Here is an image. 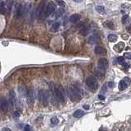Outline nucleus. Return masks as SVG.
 I'll list each match as a JSON object with an SVG mask.
<instances>
[{"label":"nucleus","mask_w":131,"mask_h":131,"mask_svg":"<svg viewBox=\"0 0 131 131\" xmlns=\"http://www.w3.org/2000/svg\"><path fill=\"white\" fill-rule=\"evenodd\" d=\"M68 95L71 98V100L78 101L81 98L83 95V90L80 88L74 85L73 88H70L68 89Z\"/></svg>","instance_id":"obj_1"},{"label":"nucleus","mask_w":131,"mask_h":131,"mask_svg":"<svg viewBox=\"0 0 131 131\" xmlns=\"http://www.w3.org/2000/svg\"><path fill=\"white\" fill-rule=\"evenodd\" d=\"M85 85L86 86L91 89L92 91H96L98 88V85H97V80L95 77L93 76H88L85 80Z\"/></svg>","instance_id":"obj_2"},{"label":"nucleus","mask_w":131,"mask_h":131,"mask_svg":"<svg viewBox=\"0 0 131 131\" xmlns=\"http://www.w3.org/2000/svg\"><path fill=\"white\" fill-rule=\"evenodd\" d=\"M39 98L44 107L48 105V93L46 90H40L39 92Z\"/></svg>","instance_id":"obj_3"},{"label":"nucleus","mask_w":131,"mask_h":131,"mask_svg":"<svg viewBox=\"0 0 131 131\" xmlns=\"http://www.w3.org/2000/svg\"><path fill=\"white\" fill-rule=\"evenodd\" d=\"M53 94L55 97L58 100V102L64 103L65 102V97H64V94L62 93V91L58 88H53Z\"/></svg>","instance_id":"obj_4"},{"label":"nucleus","mask_w":131,"mask_h":131,"mask_svg":"<svg viewBox=\"0 0 131 131\" xmlns=\"http://www.w3.org/2000/svg\"><path fill=\"white\" fill-rule=\"evenodd\" d=\"M56 10V4L53 2L50 1L48 4H47L46 8H45V12H44V16H49L51 14L54 12V11Z\"/></svg>","instance_id":"obj_5"},{"label":"nucleus","mask_w":131,"mask_h":131,"mask_svg":"<svg viewBox=\"0 0 131 131\" xmlns=\"http://www.w3.org/2000/svg\"><path fill=\"white\" fill-rule=\"evenodd\" d=\"M47 1H48V0H42L40 5L38 6L37 9H36V13H35L37 16H42V14L45 12V8L47 6Z\"/></svg>","instance_id":"obj_6"},{"label":"nucleus","mask_w":131,"mask_h":131,"mask_svg":"<svg viewBox=\"0 0 131 131\" xmlns=\"http://www.w3.org/2000/svg\"><path fill=\"white\" fill-rule=\"evenodd\" d=\"M9 109V103L5 97H0V111L3 113H7Z\"/></svg>","instance_id":"obj_7"},{"label":"nucleus","mask_w":131,"mask_h":131,"mask_svg":"<svg viewBox=\"0 0 131 131\" xmlns=\"http://www.w3.org/2000/svg\"><path fill=\"white\" fill-rule=\"evenodd\" d=\"M26 97H27V102L30 107H32L33 105L35 103V92L33 89H29L27 90V94H26Z\"/></svg>","instance_id":"obj_8"},{"label":"nucleus","mask_w":131,"mask_h":131,"mask_svg":"<svg viewBox=\"0 0 131 131\" xmlns=\"http://www.w3.org/2000/svg\"><path fill=\"white\" fill-rule=\"evenodd\" d=\"M108 61L106 59V58H101V59L98 60L97 62V66H98L99 70H102V71H106L108 68Z\"/></svg>","instance_id":"obj_9"},{"label":"nucleus","mask_w":131,"mask_h":131,"mask_svg":"<svg viewBox=\"0 0 131 131\" xmlns=\"http://www.w3.org/2000/svg\"><path fill=\"white\" fill-rule=\"evenodd\" d=\"M24 15V7L21 4H16L15 7V16L16 18L22 17Z\"/></svg>","instance_id":"obj_10"},{"label":"nucleus","mask_w":131,"mask_h":131,"mask_svg":"<svg viewBox=\"0 0 131 131\" xmlns=\"http://www.w3.org/2000/svg\"><path fill=\"white\" fill-rule=\"evenodd\" d=\"M130 80L129 78H128V77L124 78V80H121V81L119 82V85H118L119 89L120 90L125 89V88L128 87V85H130Z\"/></svg>","instance_id":"obj_11"},{"label":"nucleus","mask_w":131,"mask_h":131,"mask_svg":"<svg viewBox=\"0 0 131 131\" xmlns=\"http://www.w3.org/2000/svg\"><path fill=\"white\" fill-rule=\"evenodd\" d=\"M16 103V93L14 90H11L9 93V104L12 107L15 106Z\"/></svg>","instance_id":"obj_12"},{"label":"nucleus","mask_w":131,"mask_h":131,"mask_svg":"<svg viewBox=\"0 0 131 131\" xmlns=\"http://www.w3.org/2000/svg\"><path fill=\"white\" fill-rule=\"evenodd\" d=\"M94 52L97 55H106L107 54V50L102 46H96L94 48Z\"/></svg>","instance_id":"obj_13"},{"label":"nucleus","mask_w":131,"mask_h":131,"mask_svg":"<svg viewBox=\"0 0 131 131\" xmlns=\"http://www.w3.org/2000/svg\"><path fill=\"white\" fill-rule=\"evenodd\" d=\"M97 41H98V37H97V35H91L89 39H88V43L91 44H97Z\"/></svg>","instance_id":"obj_14"},{"label":"nucleus","mask_w":131,"mask_h":131,"mask_svg":"<svg viewBox=\"0 0 131 131\" xmlns=\"http://www.w3.org/2000/svg\"><path fill=\"white\" fill-rule=\"evenodd\" d=\"M103 26L106 28H108V29H110V30H114V29H115V25H114L113 22L111 21H105L103 23Z\"/></svg>","instance_id":"obj_15"},{"label":"nucleus","mask_w":131,"mask_h":131,"mask_svg":"<svg viewBox=\"0 0 131 131\" xmlns=\"http://www.w3.org/2000/svg\"><path fill=\"white\" fill-rule=\"evenodd\" d=\"M80 19V16L79 14H73V15L71 16V17H70V21H71V23H76V22H77Z\"/></svg>","instance_id":"obj_16"},{"label":"nucleus","mask_w":131,"mask_h":131,"mask_svg":"<svg viewBox=\"0 0 131 131\" xmlns=\"http://www.w3.org/2000/svg\"><path fill=\"white\" fill-rule=\"evenodd\" d=\"M85 111L79 109V110H76V111H75L74 114H73V116H75V117H76V118H80V117H82L83 116H85Z\"/></svg>","instance_id":"obj_17"},{"label":"nucleus","mask_w":131,"mask_h":131,"mask_svg":"<svg viewBox=\"0 0 131 131\" xmlns=\"http://www.w3.org/2000/svg\"><path fill=\"white\" fill-rule=\"evenodd\" d=\"M90 33V30L88 27H84L82 26L81 29L80 30V34L82 35H87Z\"/></svg>","instance_id":"obj_18"},{"label":"nucleus","mask_w":131,"mask_h":131,"mask_svg":"<svg viewBox=\"0 0 131 131\" xmlns=\"http://www.w3.org/2000/svg\"><path fill=\"white\" fill-rule=\"evenodd\" d=\"M6 9H7V12L9 13L11 12L12 11V5H13V2L12 0H7V3H6Z\"/></svg>","instance_id":"obj_19"},{"label":"nucleus","mask_w":131,"mask_h":131,"mask_svg":"<svg viewBox=\"0 0 131 131\" xmlns=\"http://www.w3.org/2000/svg\"><path fill=\"white\" fill-rule=\"evenodd\" d=\"M18 89H19V92H20V94L21 96H26L27 90H26V88H25V86H20Z\"/></svg>","instance_id":"obj_20"},{"label":"nucleus","mask_w":131,"mask_h":131,"mask_svg":"<svg viewBox=\"0 0 131 131\" xmlns=\"http://www.w3.org/2000/svg\"><path fill=\"white\" fill-rule=\"evenodd\" d=\"M6 7H5V3L4 2H1V3H0V13L1 14H5L6 13Z\"/></svg>","instance_id":"obj_21"},{"label":"nucleus","mask_w":131,"mask_h":131,"mask_svg":"<svg viewBox=\"0 0 131 131\" xmlns=\"http://www.w3.org/2000/svg\"><path fill=\"white\" fill-rule=\"evenodd\" d=\"M108 40L110 42H116L117 40V35H114V34H111L108 35Z\"/></svg>","instance_id":"obj_22"},{"label":"nucleus","mask_w":131,"mask_h":131,"mask_svg":"<svg viewBox=\"0 0 131 131\" xmlns=\"http://www.w3.org/2000/svg\"><path fill=\"white\" fill-rule=\"evenodd\" d=\"M95 9L97 12L99 13H103L105 12V7L103 6H97Z\"/></svg>","instance_id":"obj_23"},{"label":"nucleus","mask_w":131,"mask_h":131,"mask_svg":"<svg viewBox=\"0 0 131 131\" xmlns=\"http://www.w3.org/2000/svg\"><path fill=\"white\" fill-rule=\"evenodd\" d=\"M59 26H60V24L58 23V22H55V23L52 26V31H56V30L59 28Z\"/></svg>","instance_id":"obj_24"},{"label":"nucleus","mask_w":131,"mask_h":131,"mask_svg":"<svg viewBox=\"0 0 131 131\" xmlns=\"http://www.w3.org/2000/svg\"><path fill=\"white\" fill-rule=\"evenodd\" d=\"M51 123L52 125H57L59 123V120L57 119V117H56V116H53V117L51 118Z\"/></svg>","instance_id":"obj_25"},{"label":"nucleus","mask_w":131,"mask_h":131,"mask_svg":"<svg viewBox=\"0 0 131 131\" xmlns=\"http://www.w3.org/2000/svg\"><path fill=\"white\" fill-rule=\"evenodd\" d=\"M64 12V11H63V9H58L57 11V12H56V18H58V17H60L62 15V13Z\"/></svg>","instance_id":"obj_26"},{"label":"nucleus","mask_w":131,"mask_h":131,"mask_svg":"<svg viewBox=\"0 0 131 131\" xmlns=\"http://www.w3.org/2000/svg\"><path fill=\"white\" fill-rule=\"evenodd\" d=\"M56 2H57V4L59 5L60 7H65L66 6V4H65V2H64L63 0H55Z\"/></svg>","instance_id":"obj_27"},{"label":"nucleus","mask_w":131,"mask_h":131,"mask_svg":"<svg viewBox=\"0 0 131 131\" xmlns=\"http://www.w3.org/2000/svg\"><path fill=\"white\" fill-rule=\"evenodd\" d=\"M117 62L119 64H123L125 62V57H117Z\"/></svg>","instance_id":"obj_28"},{"label":"nucleus","mask_w":131,"mask_h":131,"mask_svg":"<svg viewBox=\"0 0 131 131\" xmlns=\"http://www.w3.org/2000/svg\"><path fill=\"white\" fill-rule=\"evenodd\" d=\"M128 19H129V16L125 15L123 17H122V23H123L124 25H125V24H126L127 21H128Z\"/></svg>","instance_id":"obj_29"},{"label":"nucleus","mask_w":131,"mask_h":131,"mask_svg":"<svg viewBox=\"0 0 131 131\" xmlns=\"http://www.w3.org/2000/svg\"><path fill=\"white\" fill-rule=\"evenodd\" d=\"M13 117L15 118V119L19 118V117H20V112H19L18 111H14V112H13Z\"/></svg>","instance_id":"obj_30"},{"label":"nucleus","mask_w":131,"mask_h":131,"mask_svg":"<svg viewBox=\"0 0 131 131\" xmlns=\"http://www.w3.org/2000/svg\"><path fill=\"white\" fill-rule=\"evenodd\" d=\"M102 71H102V70L100 71H96V75L98 77H102V76H103V72H102Z\"/></svg>","instance_id":"obj_31"},{"label":"nucleus","mask_w":131,"mask_h":131,"mask_svg":"<svg viewBox=\"0 0 131 131\" xmlns=\"http://www.w3.org/2000/svg\"><path fill=\"white\" fill-rule=\"evenodd\" d=\"M125 57H126V58H128V59H131V52H126L125 54Z\"/></svg>","instance_id":"obj_32"},{"label":"nucleus","mask_w":131,"mask_h":131,"mask_svg":"<svg viewBox=\"0 0 131 131\" xmlns=\"http://www.w3.org/2000/svg\"><path fill=\"white\" fill-rule=\"evenodd\" d=\"M107 84H105V85L102 86V90H103V91H107Z\"/></svg>","instance_id":"obj_33"},{"label":"nucleus","mask_w":131,"mask_h":131,"mask_svg":"<svg viewBox=\"0 0 131 131\" xmlns=\"http://www.w3.org/2000/svg\"><path fill=\"white\" fill-rule=\"evenodd\" d=\"M24 130H31V128H30V126L29 125H26V126H25Z\"/></svg>","instance_id":"obj_34"},{"label":"nucleus","mask_w":131,"mask_h":131,"mask_svg":"<svg viewBox=\"0 0 131 131\" xmlns=\"http://www.w3.org/2000/svg\"><path fill=\"white\" fill-rule=\"evenodd\" d=\"M83 25H84V22L83 21H81V22H80V23H78L77 25H76V27H82L83 26Z\"/></svg>","instance_id":"obj_35"},{"label":"nucleus","mask_w":131,"mask_h":131,"mask_svg":"<svg viewBox=\"0 0 131 131\" xmlns=\"http://www.w3.org/2000/svg\"><path fill=\"white\" fill-rule=\"evenodd\" d=\"M108 86H109V88H112L113 86H114V84L112 83V82H109L108 83V85H107Z\"/></svg>","instance_id":"obj_36"},{"label":"nucleus","mask_w":131,"mask_h":131,"mask_svg":"<svg viewBox=\"0 0 131 131\" xmlns=\"http://www.w3.org/2000/svg\"><path fill=\"white\" fill-rule=\"evenodd\" d=\"M98 98L101 99V100H104L105 99V97L102 96V95H98Z\"/></svg>","instance_id":"obj_37"},{"label":"nucleus","mask_w":131,"mask_h":131,"mask_svg":"<svg viewBox=\"0 0 131 131\" xmlns=\"http://www.w3.org/2000/svg\"><path fill=\"white\" fill-rule=\"evenodd\" d=\"M84 108H85V109H88V108H89V107H88V105H84Z\"/></svg>","instance_id":"obj_38"},{"label":"nucleus","mask_w":131,"mask_h":131,"mask_svg":"<svg viewBox=\"0 0 131 131\" xmlns=\"http://www.w3.org/2000/svg\"><path fill=\"white\" fill-rule=\"evenodd\" d=\"M127 30H128V31H129L130 33H131V26H129V27H127Z\"/></svg>","instance_id":"obj_39"},{"label":"nucleus","mask_w":131,"mask_h":131,"mask_svg":"<svg viewBox=\"0 0 131 131\" xmlns=\"http://www.w3.org/2000/svg\"><path fill=\"white\" fill-rule=\"evenodd\" d=\"M2 130H11V129H9V128H3V129H2Z\"/></svg>","instance_id":"obj_40"},{"label":"nucleus","mask_w":131,"mask_h":131,"mask_svg":"<svg viewBox=\"0 0 131 131\" xmlns=\"http://www.w3.org/2000/svg\"><path fill=\"white\" fill-rule=\"evenodd\" d=\"M73 1H75V2H80L81 0H73Z\"/></svg>","instance_id":"obj_41"},{"label":"nucleus","mask_w":131,"mask_h":131,"mask_svg":"<svg viewBox=\"0 0 131 131\" xmlns=\"http://www.w3.org/2000/svg\"><path fill=\"white\" fill-rule=\"evenodd\" d=\"M130 45H131V39H130Z\"/></svg>","instance_id":"obj_42"},{"label":"nucleus","mask_w":131,"mask_h":131,"mask_svg":"<svg viewBox=\"0 0 131 131\" xmlns=\"http://www.w3.org/2000/svg\"><path fill=\"white\" fill-rule=\"evenodd\" d=\"M2 1V0H0V3H1V2Z\"/></svg>","instance_id":"obj_43"}]
</instances>
